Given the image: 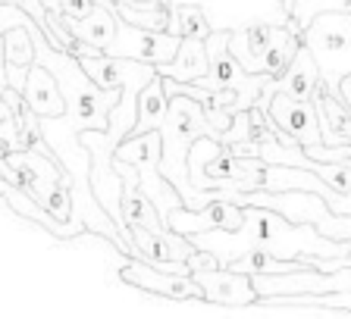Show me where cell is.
<instances>
[{"mask_svg": "<svg viewBox=\"0 0 351 319\" xmlns=\"http://www.w3.org/2000/svg\"><path fill=\"white\" fill-rule=\"evenodd\" d=\"M189 238L195 247H204V251L217 254L219 266H229L235 257H241L251 247H263V251H270L273 257H282V260H307L311 266H314V260L348 263L351 257V241L326 238L311 222H292L279 210L257 207V203L245 207V225L239 232L210 229V232H197Z\"/></svg>", "mask_w": 351, "mask_h": 319, "instance_id": "cell-1", "label": "cell"}, {"mask_svg": "<svg viewBox=\"0 0 351 319\" xmlns=\"http://www.w3.org/2000/svg\"><path fill=\"white\" fill-rule=\"evenodd\" d=\"M301 47V31L292 19L276 25V22H248L239 25L229 35V51L241 63L245 73L254 75H279L289 69L292 57Z\"/></svg>", "mask_w": 351, "mask_h": 319, "instance_id": "cell-2", "label": "cell"}, {"mask_svg": "<svg viewBox=\"0 0 351 319\" xmlns=\"http://www.w3.org/2000/svg\"><path fill=\"white\" fill-rule=\"evenodd\" d=\"M301 44L314 57L317 73H320V81L326 85V91L339 94L342 79L351 75V13L329 10V13L314 16V22L301 31Z\"/></svg>", "mask_w": 351, "mask_h": 319, "instance_id": "cell-3", "label": "cell"}, {"mask_svg": "<svg viewBox=\"0 0 351 319\" xmlns=\"http://www.w3.org/2000/svg\"><path fill=\"white\" fill-rule=\"evenodd\" d=\"M160 157H163V135L160 129L141 131V135H129V138L119 141L113 160H123V163H132L135 173H138L141 191L154 201V207L160 210V216L167 219L176 207H185L179 191L167 181V175L160 173Z\"/></svg>", "mask_w": 351, "mask_h": 319, "instance_id": "cell-4", "label": "cell"}, {"mask_svg": "<svg viewBox=\"0 0 351 319\" xmlns=\"http://www.w3.org/2000/svg\"><path fill=\"white\" fill-rule=\"evenodd\" d=\"M267 163L261 157H239L226 144L207 163H189V179L195 188H226V191H261Z\"/></svg>", "mask_w": 351, "mask_h": 319, "instance_id": "cell-5", "label": "cell"}, {"mask_svg": "<svg viewBox=\"0 0 351 319\" xmlns=\"http://www.w3.org/2000/svg\"><path fill=\"white\" fill-rule=\"evenodd\" d=\"M261 298H295V294H348L351 291V263L336 269H295L279 276H251Z\"/></svg>", "mask_w": 351, "mask_h": 319, "instance_id": "cell-6", "label": "cell"}, {"mask_svg": "<svg viewBox=\"0 0 351 319\" xmlns=\"http://www.w3.org/2000/svg\"><path fill=\"white\" fill-rule=\"evenodd\" d=\"M117 276L123 279L125 285H135L145 294H154V298H169V301H204V291L191 276H182V272H169V269H157L151 263L138 260V257L125 254V260L119 263Z\"/></svg>", "mask_w": 351, "mask_h": 319, "instance_id": "cell-7", "label": "cell"}, {"mask_svg": "<svg viewBox=\"0 0 351 319\" xmlns=\"http://www.w3.org/2000/svg\"><path fill=\"white\" fill-rule=\"evenodd\" d=\"M182 38L173 31H154V29H141L132 22L119 19L117 25V41L107 47V53L113 57H132V60H145V63H169L179 51Z\"/></svg>", "mask_w": 351, "mask_h": 319, "instance_id": "cell-8", "label": "cell"}, {"mask_svg": "<svg viewBox=\"0 0 351 319\" xmlns=\"http://www.w3.org/2000/svg\"><path fill=\"white\" fill-rule=\"evenodd\" d=\"M167 225L179 235H197V232H210V229H229L239 232L245 225V207L229 197H217L201 210H189V207H176L167 216Z\"/></svg>", "mask_w": 351, "mask_h": 319, "instance_id": "cell-9", "label": "cell"}, {"mask_svg": "<svg viewBox=\"0 0 351 319\" xmlns=\"http://www.w3.org/2000/svg\"><path fill=\"white\" fill-rule=\"evenodd\" d=\"M201 291H204V301L219 307H251L261 301L254 288V279L248 272H235L229 266H217V269H197L191 272Z\"/></svg>", "mask_w": 351, "mask_h": 319, "instance_id": "cell-10", "label": "cell"}, {"mask_svg": "<svg viewBox=\"0 0 351 319\" xmlns=\"http://www.w3.org/2000/svg\"><path fill=\"white\" fill-rule=\"evenodd\" d=\"M267 113H270L273 123H276L289 138L298 141L301 147L323 144L314 101H301V97H292V94H285V91H276L270 107H267Z\"/></svg>", "mask_w": 351, "mask_h": 319, "instance_id": "cell-11", "label": "cell"}, {"mask_svg": "<svg viewBox=\"0 0 351 319\" xmlns=\"http://www.w3.org/2000/svg\"><path fill=\"white\" fill-rule=\"evenodd\" d=\"M314 110L317 123H320L323 144H351V110L339 94H329L326 85L314 88Z\"/></svg>", "mask_w": 351, "mask_h": 319, "instance_id": "cell-12", "label": "cell"}, {"mask_svg": "<svg viewBox=\"0 0 351 319\" xmlns=\"http://www.w3.org/2000/svg\"><path fill=\"white\" fill-rule=\"evenodd\" d=\"M22 97H25V103H29L41 119H53V116H63L66 113L63 88L53 79L51 69H44L41 63H32L25 88H22Z\"/></svg>", "mask_w": 351, "mask_h": 319, "instance_id": "cell-13", "label": "cell"}, {"mask_svg": "<svg viewBox=\"0 0 351 319\" xmlns=\"http://www.w3.org/2000/svg\"><path fill=\"white\" fill-rule=\"evenodd\" d=\"M207 69H210V57H207L204 38H182L176 57L169 63H157V73L173 81H197L201 75H207Z\"/></svg>", "mask_w": 351, "mask_h": 319, "instance_id": "cell-14", "label": "cell"}, {"mask_svg": "<svg viewBox=\"0 0 351 319\" xmlns=\"http://www.w3.org/2000/svg\"><path fill=\"white\" fill-rule=\"evenodd\" d=\"M66 25L73 29L75 41L97 44V47H104V53H107V47L117 41L119 16L113 13V10H107L104 3H95V7H91V13H88L85 19H73V16H66Z\"/></svg>", "mask_w": 351, "mask_h": 319, "instance_id": "cell-15", "label": "cell"}, {"mask_svg": "<svg viewBox=\"0 0 351 319\" xmlns=\"http://www.w3.org/2000/svg\"><path fill=\"white\" fill-rule=\"evenodd\" d=\"M273 85H276V91H285V94L301 97V101H311V97H314V88L320 85V73H317V63L304 44H301L298 53L292 57L289 69H285L279 79H273Z\"/></svg>", "mask_w": 351, "mask_h": 319, "instance_id": "cell-16", "label": "cell"}, {"mask_svg": "<svg viewBox=\"0 0 351 319\" xmlns=\"http://www.w3.org/2000/svg\"><path fill=\"white\" fill-rule=\"evenodd\" d=\"M167 113H169V94L163 88V75L151 79L138 94V123L132 129V135H141V131H151V129H163L167 123Z\"/></svg>", "mask_w": 351, "mask_h": 319, "instance_id": "cell-17", "label": "cell"}, {"mask_svg": "<svg viewBox=\"0 0 351 319\" xmlns=\"http://www.w3.org/2000/svg\"><path fill=\"white\" fill-rule=\"evenodd\" d=\"M307 260H282V257H273L270 251L263 247H251L241 257H235L229 263V269L235 272H248V276H279V272H295V269H307Z\"/></svg>", "mask_w": 351, "mask_h": 319, "instance_id": "cell-18", "label": "cell"}, {"mask_svg": "<svg viewBox=\"0 0 351 319\" xmlns=\"http://www.w3.org/2000/svg\"><path fill=\"white\" fill-rule=\"evenodd\" d=\"M167 31L179 38H207L213 31V22L207 10L197 3H173V22Z\"/></svg>", "mask_w": 351, "mask_h": 319, "instance_id": "cell-19", "label": "cell"}, {"mask_svg": "<svg viewBox=\"0 0 351 319\" xmlns=\"http://www.w3.org/2000/svg\"><path fill=\"white\" fill-rule=\"evenodd\" d=\"M3 47H7L10 66H32L35 63V41H32L25 25H13L3 31Z\"/></svg>", "mask_w": 351, "mask_h": 319, "instance_id": "cell-20", "label": "cell"}, {"mask_svg": "<svg viewBox=\"0 0 351 319\" xmlns=\"http://www.w3.org/2000/svg\"><path fill=\"white\" fill-rule=\"evenodd\" d=\"M0 144L7 151H22V135H19V116L10 107L7 97H0Z\"/></svg>", "mask_w": 351, "mask_h": 319, "instance_id": "cell-21", "label": "cell"}, {"mask_svg": "<svg viewBox=\"0 0 351 319\" xmlns=\"http://www.w3.org/2000/svg\"><path fill=\"white\" fill-rule=\"evenodd\" d=\"M7 88H10V81H7V47H3V35H0V97H3Z\"/></svg>", "mask_w": 351, "mask_h": 319, "instance_id": "cell-22", "label": "cell"}, {"mask_svg": "<svg viewBox=\"0 0 351 319\" xmlns=\"http://www.w3.org/2000/svg\"><path fill=\"white\" fill-rule=\"evenodd\" d=\"M339 94H342V101L348 103V110H351V75H345V79H342V85H339Z\"/></svg>", "mask_w": 351, "mask_h": 319, "instance_id": "cell-23", "label": "cell"}, {"mask_svg": "<svg viewBox=\"0 0 351 319\" xmlns=\"http://www.w3.org/2000/svg\"><path fill=\"white\" fill-rule=\"evenodd\" d=\"M157 3H173V0H157Z\"/></svg>", "mask_w": 351, "mask_h": 319, "instance_id": "cell-24", "label": "cell"}]
</instances>
